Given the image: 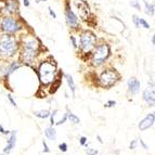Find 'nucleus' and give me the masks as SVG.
I'll use <instances>...</instances> for the list:
<instances>
[{
    "mask_svg": "<svg viewBox=\"0 0 155 155\" xmlns=\"http://www.w3.org/2000/svg\"><path fill=\"white\" fill-rule=\"evenodd\" d=\"M18 41L13 35H0V59L5 60L14 57L18 51Z\"/></svg>",
    "mask_w": 155,
    "mask_h": 155,
    "instance_id": "1",
    "label": "nucleus"
},
{
    "mask_svg": "<svg viewBox=\"0 0 155 155\" xmlns=\"http://www.w3.org/2000/svg\"><path fill=\"white\" fill-rule=\"evenodd\" d=\"M37 40L35 38H26L22 44L21 51V62L24 64H31L35 61L38 52Z\"/></svg>",
    "mask_w": 155,
    "mask_h": 155,
    "instance_id": "2",
    "label": "nucleus"
},
{
    "mask_svg": "<svg viewBox=\"0 0 155 155\" xmlns=\"http://www.w3.org/2000/svg\"><path fill=\"white\" fill-rule=\"evenodd\" d=\"M55 73H57V67L54 63L48 61L42 62L38 67V76L40 83L45 86L53 83L55 79Z\"/></svg>",
    "mask_w": 155,
    "mask_h": 155,
    "instance_id": "3",
    "label": "nucleus"
},
{
    "mask_svg": "<svg viewBox=\"0 0 155 155\" xmlns=\"http://www.w3.org/2000/svg\"><path fill=\"white\" fill-rule=\"evenodd\" d=\"M110 55V47L106 44H101L97 46L92 54V64L94 66H100L105 62Z\"/></svg>",
    "mask_w": 155,
    "mask_h": 155,
    "instance_id": "4",
    "label": "nucleus"
},
{
    "mask_svg": "<svg viewBox=\"0 0 155 155\" xmlns=\"http://www.w3.org/2000/svg\"><path fill=\"white\" fill-rule=\"evenodd\" d=\"M21 29V25L15 18L11 16H5V18L0 20V31H2L5 34H10L14 35Z\"/></svg>",
    "mask_w": 155,
    "mask_h": 155,
    "instance_id": "5",
    "label": "nucleus"
},
{
    "mask_svg": "<svg viewBox=\"0 0 155 155\" xmlns=\"http://www.w3.org/2000/svg\"><path fill=\"white\" fill-rule=\"evenodd\" d=\"M119 78V75L116 71L105 70L100 76V83L103 87H112Z\"/></svg>",
    "mask_w": 155,
    "mask_h": 155,
    "instance_id": "6",
    "label": "nucleus"
},
{
    "mask_svg": "<svg viewBox=\"0 0 155 155\" xmlns=\"http://www.w3.org/2000/svg\"><path fill=\"white\" fill-rule=\"evenodd\" d=\"M96 36L93 35L90 31H85V33L81 34L80 36V48L84 50L85 52H89L91 51L94 44H96Z\"/></svg>",
    "mask_w": 155,
    "mask_h": 155,
    "instance_id": "7",
    "label": "nucleus"
},
{
    "mask_svg": "<svg viewBox=\"0 0 155 155\" xmlns=\"http://www.w3.org/2000/svg\"><path fill=\"white\" fill-rule=\"evenodd\" d=\"M16 139H18V132L16 130H12L10 132V134L8 136V140H7V144H5V149H3V153L5 155L10 154L12 152V150L14 149L16 144Z\"/></svg>",
    "mask_w": 155,
    "mask_h": 155,
    "instance_id": "8",
    "label": "nucleus"
},
{
    "mask_svg": "<svg viewBox=\"0 0 155 155\" xmlns=\"http://www.w3.org/2000/svg\"><path fill=\"white\" fill-rule=\"evenodd\" d=\"M143 99L150 104L155 102V84L151 83L147 85V87L143 91Z\"/></svg>",
    "mask_w": 155,
    "mask_h": 155,
    "instance_id": "9",
    "label": "nucleus"
},
{
    "mask_svg": "<svg viewBox=\"0 0 155 155\" xmlns=\"http://www.w3.org/2000/svg\"><path fill=\"white\" fill-rule=\"evenodd\" d=\"M65 15H66V22L68 24V26H71L72 28H76L78 26V18L75 15V13L73 12L71 9L67 8L66 12H65Z\"/></svg>",
    "mask_w": 155,
    "mask_h": 155,
    "instance_id": "10",
    "label": "nucleus"
},
{
    "mask_svg": "<svg viewBox=\"0 0 155 155\" xmlns=\"http://www.w3.org/2000/svg\"><path fill=\"white\" fill-rule=\"evenodd\" d=\"M153 124H154V115H153V114H149V115H147V116L140 122L139 129L141 130V131H144V130L149 129Z\"/></svg>",
    "mask_w": 155,
    "mask_h": 155,
    "instance_id": "11",
    "label": "nucleus"
},
{
    "mask_svg": "<svg viewBox=\"0 0 155 155\" xmlns=\"http://www.w3.org/2000/svg\"><path fill=\"white\" fill-rule=\"evenodd\" d=\"M20 67H21V64H20L18 61H11V62H9L8 65H7V71H5V79L3 80H8V78L10 77L16 70H18Z\"/></svg>",
    "mask_w": 155,
    "mask_h": 155,
    "instance_id": "12",
    "label": "nucleus"
},
{
    "mask_svg": "<svg viewBox=\"0 0 155 155\" xmlns=\"http://www.w3.org/2000/svg\"><path fill=\"white\" fill-rule=\"evenodd\" d=\"M128 88H129L130 92L136 94L140 90V81L136 77H131L128 80Z\"/></svg>",
    "mask_w": 155,
    "mask_h": 155,
    "instance_id": "13",
    "label": "nucleus"
},
{
    "mask_svg": "<svg viewBox=\"0 0 155 155\" xmlns=\"http://www.w3.org/2000/svg\"><path fill=\"white\" fill-rule=\"evenodd\" d=\"M18 9V3L16 0H7L5 1V10L7 12L12 14V13L16 12Z\"/></svg>",
    "mask_w": 155,
    "mask_h": 155,
    "instance_id": "14",
    "label": "nucleus"
},
{
    "mask_svg": "<svg viewBox=\"0 0 155 155\" xmlns=\"http://www.w3.org/2000/svg\"><path fill=\"white\" fill-rule=\"evenodd\" d=\"M45 136L47 137V139H49L50 141H54L57 139V131L53 127H48L45 129Z\"/></svg>",
    "mask_w": 155,
    "mask_h": 155,
    "instance_id": "15",
    "label": "nucleus"
},
{
    "mask_svg": "<svg viewBox=\"0 0 155 155\" xmlns=\"http://www.w3.org/2000/svg\"><path fill=\"white\" fill-rule=\"evenodd\" d=\"M50 111L49 110H41V111H35L34 112V115L36 117H39L41 119H46L48 117H50Z\"/></svg>",
    "mask_w": 155,
    "mask_h": 155,
    "instance_id": "16",
    "label": "nucleus"
},
{
    "mask_svg": "<svg viewBox=\"0 0 155 155\" xmlns=\"http://www.w3.org/2000/svg\"><path fill=\"white\" fill-rule=\"evenodd\" d=\"M65 78H66L67 85H68V87H70L71 91H72V93H73V96H74V94H75V90H76V86H75V83H74V79H73L72 76L68 75V74L65 75Z\"/></svg>",
    "mask_w": 155,
    "mask_h": 155,
    "instance_id": "17",
    "label": "nucleus"
},
{
    "mask_svg": "<svg viewBox=\"0 0 155 155\" xmlns=\"http://www.w3.org/2000/svg\"><path fill=\"white\" fill-rule=\"evenodd\" d=\"M7 65L3 60H0V80L5 79V71H7Z\"/></svg>",
    "mask_w": 155,
    "mask_h": 155,
    "instance_id": "18",
    "label": "nucleus"
},
{
    "mask_svg": "<svg viewBox=\"0 0 155 155\" xmlns=\"http://www.w3.org/2000/svg\"><path fill=\"white\" fill-rule=\"evenodd\" d=\"M145 5V13L147 14H149V15H153L155 13V5H150V3H147V1L144 2Z\"/></svg>",
    "mask_w": 155,
    "mask_h": 155,
    "instance_id": "19",
    "label": "nucleus"
},
{
    "mask_svg": "<svg viewBox=\"0 0 155 155\" xmlns=\"http://www.w3.org/2000/svg\"><path fill=\"white\" fill-rule=\"evenodd\" d=\"M67 118L70 119L71 123H73V124H79V123H80V119L78 118L76 115H74L73 113H68V114H67Z\"/></svg>",
    "mask_w": 155,
    "mask_h": 155,
    "instance_id": "20",
    "label": "nucleus"
},
{
    "mask_svg": "<svg viewBox=\"0 0 155 155\" xmlns=\"http://www.w3.org/2000/svg\"><path fill=\"white\" fill-rule=\"evenodd\" d=\"M139 25L142 26L143 28H147V29L150 28V25H149V24L147 23V21L143 20V18H139Z\"/></svg>",
    "mask_w": 155,
    "mask_h": 155,
    "instance_id": "21",
    "label": "nucleus"
},
{
    "mask_svg": "<svg viewBox=\"0 0 155 155\" xmlns=\"http://www.w3.org/2000/svg\"><path fill=\"white\" fill-rule=\"evenodd\" d=\"M10 132H11L10 130L5 129V128H3L2 125H0V134H3V136H9V134H10Z\"/></svg>",
    "mask_w": 155,
    "mask_h": 155,
    "instance_id": "22",
    "label": "nucleus"
},
{
    "mask_svg": "<svg viewBox=\"0 0 155 155\" xmlns=\"http://www.w3.org/2000/svg\"><path fill=\"white\" fill-rule=\"evenodd\" d=\"M8 100H9V102L14 106V107H16V102H15V100L13 99V96L11 94V93H9L8 94Z\"/></svg>",
    "mask_w": 155,
    "mask_h": 155,
    "instance_id": "23",
    "label": "nucleus"
},
{
    "mask_svg": "<svg viewBox=\"0 0 155 155\" xmlns=\"http://www.w3.org/2000/svg\"><path fill=\"white\" fill-rule=\"evenodd\" d=\"M86 153L88 155H98V150H94V149H87Z\"/></svg>",
    "mask_w": 155,
    "mask_h": 155,
    "instance_id": "24",
    "label": "nucleus"
},
{
    "mask_svg": "<svg viewBox=\"0 0 155 155\" xmlns=\"http://www.w3.org/2000/svg\"><path fill=\"white\" fill-rule=\"evenodd\" d=\"M137 143H138V140H132L131 142H130V144H129L130 150H134V149L137 147Z\"/></svg>",
    "mask_w": 155,
    "mask_h": 155,
    "instance_id": "25",
    "label": "nucleus"
},
{
    "mask_svg": "<svg viewBox=\"0 0 155 155\" xmlns=\"http://www.w3.org/2000/svg\"><path fill=\"white\" fill-rule=\"evenodd\" d=\"M59 149H60V151H62V152H66L67 151V144L66 143H61V144L59 145Z\"/></svg>",
    "mask_w": 155,
    "mask_h": 155,
    "instance_id": "26",
    "label": "nucleus"
},
{
    "mask_svg": "<svg viewBox=\"0 0 155 155\" xmlns=\"http://www.w3.org/2000/svg\"><path fill=\"white\" fill-rule=\"evenodd\" d=\"M132 21H134V25H136V27H139V18H138L137 15H132Z\"/></svg>",
    "mask_w": 155,
    "mask_h": 155,
    "instance_id": "27",
    "label": "nucleus"
},
{
    "mask_svg": "<svg viewBox=\"0 0 155 155\" xmlns=\"http://www.w3.org/2000/svg\"><path fill=\"white\" fill-rule=\"evenodd\" d=\"M42 145H44V152L49 153L50 150H49V147H48V145H47V142L45 141V140H42Z\"/></svg>",
    "mask_w": 155,
    "mask_h": 155,
    "instance_id": "28",
    "label": "nucleus"
},
{
    "mask_svg": "<svg viewBox=\"0 0 155 155\" xmlns=\"http://www.w3.org/2000/svg\"><path fill=\"white\" fill-rule=\"evenodd\" d=\"M131 7H134L136 9H138V10H140V5L138 1H132L131 2Z\"/></svg>",
    "mask_w": 155,
    "mask_h": 155,
    "instance_id": "29",
    "label": "nucleus"
},
{
    "mask_svg": "<svg viewBox=\"0 0 155 155\" xmlns=\"http://www.w3.org/2000/svg\"><path fill=\"white\" fill-rule=\"evenodd\" d=\"M79 140H80V144H81V145L86 144V142H87V138H86V137H81Z\"/></svg>",
    "mask_w": 155,
    "mask_h": 155,
    "instance_id": "30",
    "label": "nucleus"
},
{
    "mask_svg": "<svg viewBox=\"0 0 155 155\" xmlns=\"http://www.w3.org/2000/svg\"><path fill=\"white\" fill-rule=\"evenodd\" d=\"M115 104H116V102H115V101H109V102L106 103L105 106H114Z\"/></svg>",
    "mask_w": 155,
    "mask_h": 155,
    "instance_id": "31",
    "label": "nucleus"
},
{
    "mask_svg": "<svg viewBox=\"0 0 155 155\" xmlns=\"http://www.w3.org/2000/svg\"><path fill=\"white\" fill-rule=\"evenodd\" d=\"M49 13H50V15H51L53 18H57V15H55V13L53 12V11H52V9H51V8H49Z\"/></svg>",
    "mask_w": 155,
    "mask_h": 155,
    "instance_id": "32",
    "label": "nucleus"
},
{
    "mask_svg": "<svg viewBox=\"0 0 155 155\" xmlns=\"http://www.w3.org/2000/svg\"><path fill=\"white\" fill-rule=\"evenodd\" d=\"M71 40H72V42H73V46H74V48H76V47H77V44H76V39L72 36V37H71Z\"/></svg>",
    "mask_w": 155,
    "mask_h": 155,
    "instance_id": "33",
    "label": "nucleus"
},
{
    "mask_svg": "<svg viewBox=\"0 0 155 155\" xmlns=\"http://www.w3.org/2000/svg\"><path fill=\"white\" fill-rule=\"evenodd\" d=\"M140 143H141V145L143 147V149H144V150H147V149H149V147H147V144H145V143L143 142V140H142V139H140Z\"/></svg>",
    "mask_w": 155,
    "mask_h": 155,
    "instance_id": "34",
    "label": "nucleus"
},
{
    "mask_svg": "<svg viewBox=\"0 0 155 155\" xmlns=\"http://www.w3.org/2000/svg\"><path fill=\"white\" fill-rule=\"evenodd\" d=\"M24 5H25V7H28V5H29L28 0H24Z\"/></svg>",
    "mask_w": 155,
    "mask_h": 155,
    "instance_id": "35",
    "label": "nucleus"
},
{
    "mask_svg": "<svg viewBox=\"0 0 155 155\" xmlns=\"http://www.w3.org/2000/svg\"><path fill=\"white\" fill-rule=\"evenodd\" d=\"M152 41H153V44L155 45V35H154V37H153V39H152Z\"/></svg>",
    "mask_w": 155,
    "mask_h": 155,
    "instance_id": "36",
    "label": "nucleus"
},
{
    "mask_svg": "<svg viewBox=\"0 0 155 155\" xmlns=\"http://www.w3.org/2000/svg\"><path fill=\"white\" fill-rule=\"evenodd\" d=\"M1 155H5V153H2V154H1Z\"/></svg>",
    "mask_w": 155,
    "mask_h": 155,
    "instance_id": "37",
    "label": "nucleus"
},
{
    "mask_svg": "<svg viewBox=\"0 0 155 155\" xmlns=\"http://www.w3.org/2000/svg\"><path fill=\"white\" fill-rule=\"evenodd\" d=\"M40 1H44V0H40ZM45 1H46V0H45Z\"/></svg>",
    "mask_w": 155,
    "mask_h": 155,
    "instance_id": "38",
    "label": "nucleus"
}]
</instances>
